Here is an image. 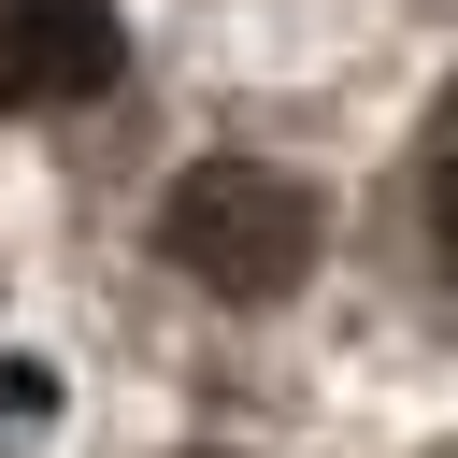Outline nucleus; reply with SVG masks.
<instances>
[{"instance_id": "obj_3", "label": "nucleus", "mask_w": 458, "mask_h": 458, "mask_svg": "<svg viewBox=\"0 0 458 458\" xmlns=\"http://www.w3.org/2000/svg\"><path fill=\"white\" fill-rule=\"evenodd\" d=\"M429 229H444V272H458V143H444V172H429Z\"/></svg>"}, {"instance_id": "obj_1", "label": "nucleus", "mask_w": 458, "mask_h": 458, "mask_svg": "<svg viewBox=\"0 0 458 458\" xmlns=\"http://www.w3.org/2000/svg\"><path fill=\"white\" fill-rule=\"evenodd\" d=\"M157 258L215 301H286L315 272V186L272 172V157H200L172 200H157Z\"/></svg>"}, {"instance_id": "obj_2", "label": "nucleus", "mask_w": 458, "mask_h": 458, "mask_svg": "<svg viewBox=\"0 0 458 458\" xmlns=\"http://www.w3.org/2000/svg\"><path fill=\"white\" fill-rule=\"evenodd\" d=\"M129 72V29L114 0H0V100L14 114H72Z\"/></svg>"}]
</instances>
